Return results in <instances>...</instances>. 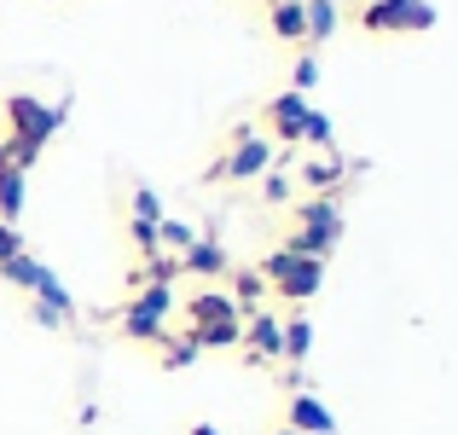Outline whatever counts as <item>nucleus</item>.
Wrapping results in <instances>:
<instances>
[{
	"label": "nucleus",
	"instance_id": "obj_14",
	"mask_svg": "<svg viewBox=\"0 0 458 435\" xmlns=\"http://www.w3.org/2000/svg\"><path fill=\"white\" fill-rule=\"evenodd\" d=\"M191 343L198 348H238L244 343V320H215V325H191Z\"/></svg>",
	"mask_w": 458,
	"mask_h": 435
},
{
	"label": "nucleus",
	"instance_id": "obj_2",
	"mask_svg": "<svg viewBox=\"0 0 458 435\" xmlns=\"http://www.w3.org/2000/svg\"><path fill=\"white\" fill-rule=\"evenodd\" d=\"M360 30L366 35H424V30H436V6L429 0H366L360 6Z\"/></svg>",
	"mask_w": 458,
	"mask_h": 435
},
{
	"label": "nucleus",
	"instance_id": "obj_23",
	"mask_svg": "<svg viewBox=\"0 0 458 435\" xmlns=\"http://www.w3.org/2000/svg\"><path fill=\"white\" fill-rule=\"evenodd\" d=\"M0 279L18 285V290H30V279H35V256H30V250H23V256H12L6 268H0Z\"/></svg>",
	"mask_w": 458,
	"mask_h": 435
},
{
	"label": "nucleus",
	"instance_id": "obj_1",
	"mask_svg": "<svg viewBox=\"0 0 458 435\" xmlns=\"http://www.w3.org/2000/svg\"><path fill=\"white\" fill-rule=\"evenodd\" d=\"M273 140L267 134H256L250 123H238L233 128V151H221L209 168H203V180H261L273 168Z\"/></svg>",
	"mask_w": 458,
	"mask_h": 435
},
{
	"label": "nucleus",
	"instance_id": "obj_26",
	"mask_svg": "<svg viewBox=\"0 0 458 435\" xmlns=\"http://www.w3.org/2000/svg\"><path fill=\"white\" fill-rule=\"evenodd\" d=\"M261 192H267V203H291V180H284L279 168H267V175H261Z\"/></svg>",
	"mask_w": 458,
	"mask_h": 435
},
{
	"label": "nucleus",
	"instance_id": "obj_6",
	"mask_svg": "<svg viewBox=\"0 0 458 435\" xmlns=\"http://www.w3.org/2000/svg\"><path fill=\"white\" fill-rule=\"evenodd\" d=\"M291 430L296 435H343V430H336V418H331V406H325L319 395H308V389L291 395Z\"/></svg>",
	"mask_w": 458,
	"mask_h": 435
},
{
	"label": "nucleus",
	"instance_id": "obj_17",
	"mask_svg": "<svg viewBox=\"0 0 458 435\" xmlns=\"http://www.w3.org/2000/svg\"><path fill=\"white\" fill-rule=\"evenodd\" d=\"M191 244H198V233H191L180 215H163V221H157V250H168V256H186Z\"/></svg>",
	"mask_w": 458,
	"mask_h": 435
},
{
	"label": "nucleus",
	"instance_id": "obj_27",
	"mask_svg": "<svg viewBox=\"0 0 458 435\" xmlns=\"http://www.w3.org/2000/svg\"><path fill=\"white\" fill-rule=\"evenodd\" d=\"M12 256H23V233H18V226H6V221H0V268H6Z\"/></svg>",
	"mask_w": 458,
	"mask_h": 435
},
{
	"label": "nucleus",
	"instance_id": "obj_3",
	"mask_svg": "<svg viewBox=\"0 0 458 435\" xmlns=\"http://www.w3.org/2000/svg\"><path fill=\"white\" fill-rule=\"evenodd\" d=\"M6 123H12L6 140L41 151V145L58 134V123H64V105H41V99H30V93H12V99H6Z\"/></svg>",
	"mask_w": 458,
	"mask_h": 435
},
{
	"label": "nucleus",
	"instance_id": "obj_4",
	"mask_svg": "<svg viewBox=\"0 0 458 435\" xmlns=\"http://www.w3.org/2000/svg\"><path fill=\"white\" fill-rule=\"evenodd\" d=\"M244 348H250V360H284V320H273L267 308H256L244 320Z\"/></svg>",
	"mask_w": 458,
	"mask_h": 435
},
{
	"label": "nucleus",
	"instance_id": "obj_12",
	"mask_svg": "<svg viewBox=\"0 0 458 435\" xmlns=\"http://www.w3.org/2000/svg\"><path fill=\"white\" fill-rule=\"evenodd\" d=\"M116 331L128 337V343H157L163 348L168 343V331H163V320H157V313H146V308H134V302H128L123 313H116Z\"/></svg>",
	"mask_w": 458,
	"mask_h": 435
},
{
	"label": "nucleus",
	"instance_id": "obj_21",
	"mask_svg": "<svg viewBox=\"0 0 458 435\" xmlns=\"http://www.w3.org/2000/svg\"><path fill=\"white\" fill-rule=\"evenodd\" d=\"M191 360H198V343H191V337H168V343H163V366L168 371L191 366Z\"/></svg>",
	"mask_w": 458,
	"mask_h": 435
},
{
	"label": "nucleus",
	"instance_id": "obj_24",
	"mask_svg": "<svg viewBox=\"0 0 458 435\" xmlns=\"http://www.w3.org/2000/svg\"><path fill=\"white\" fill-rule=\"evenodd\" d=\"M134 221H163V198L151 186H134Z\"/></svg>",
	"mask_w": 458,
	"mask_h": 435
},
{
	"label": "nucleus",
	"instance_id": "obj_8",
	"mask_svg": "<svg viewBox=\"0 0 458 435\" xmlns=\"http://www.w3.org/2000/svg\"><path fill=\"white\" fill-rule=\"evenodd\" d=\"M180 273H198V279H226V273H233V261H226V250L215 244V238H198V244L180 256Z\"/></svg>",
	"mask_w": 458,
	"mask_h": 435
},
{
	"label": "nucleus",
	"instance_id": "obj_7",
	"mask_svg": "<svg viewBox=\"0 0 458 435\" xmlns=\"http://www.w3.org/2000/svg\"><path fill=\"white\" fill-rule=\"evenodd\" d=\"M319 285H325V261L296 256V261H291V273H284V279L273 285V290H279L284 302H313V296H319Z\"/></svg>",
	"mask_w": 458,
	"mask_h": 435
},
{
	"label": "nucleus",
	"instance_id": "obj_9",
	"mask_svg": "<svg viewBox=\"0 0 458 435\" xmlns=\"http://www.w3.org/2000/svg\"><path fill=\"white\" fill-rule=\"evenodd\" d=\"M30 296L41 302V308L64 313V320H70V313H76V296H70V290H64V279H58V273L47 268V261H35V279H30Z\"/></svg>",
	"mask_w": 458,
	"mask_h": 435
},
{
	"label": "nucleus",
	"instance_id": "obj_15",
	"mask_svg": "<svg viewBox=\"0 0 458 435\" xmlns=\"http://www.w3.org/2000/svg\"><path fill=\"white\" fill-rule=\"evenodd\" d=\"M336 180H343V157L319 151V157H308V163H302V186L308 192H331Z\"/></svg>",
	"mask_w": 458,
	"mask_h": 435
},
{
	"label": "nucleus",
	"instance_id": "obj_11",
	"mask_svg": "<svg viewBox=\"0 0 458 435\" xmlns=\"http://www.w3.org/2000/svg\"><path fill=\"white\" fill-rule=\"evenodd\" d=\"M267 30L279 35L284 47H302V41H308V23H302V0H267Z\"/></svg>",
	"mask_w": 458,
	"mask_h": 435
},
{
	"label": "nucleus",
	"instance_id": "obj_13",
	"mask_svg": "<svg viewBox=\"0 0 458 435\" xmlns=\"http://www.w3.org/2000/svg\"><path fill=\"white\" fill-rule=\"evenodd\" d=\"M186 313H191V325H215V320H244V313H238V302L226 296V290H203V296H191V302H186Z\"/></svg>",
	"mask_w": 458,
	"mask_h": 435
},
{
	"label": "nucleus",
	"instance_id": "obj_20",
	"mask_svg": "<svg viewBox=\"0 0 458 435\" xmlns=\"http://www.w3.org/2000/svg\"><path fill=\"white\" fill-rule=\"evenodd\" d=\"M308 348H313V325L308 320H291V325H284V360H291V366H302Z\"/></svg>",
	"mask_w": 458,
	"mask_h": 435
},
{
	"label": "nucleus",
	"instance_id": "obj_10",
	"mask_svg": "<svg viewBox=\"0 0 458 435\" xmlns=\"http://www.w3.org/2000/svg\"><path fill=\"white\" fill-rule=\"evenodd\" d=\"M23 198H30V175H23L18 163H6V157H0V221H6V226H18Z\"/></svg>",
	"mask_w": 458,
	"mask_h": 435
},
{
	"label": "nucleus",
	"instance_id": "obj_25",
	"mask_svg": "<svg viewBox=\"0 0 458 435\" xmlns=\"http://www.w3.org/2000/svg\"><path fill=\"white\" fill-rule=\"evenodd\" d=\"M128 238L140 244V256H157V221H128Z\"/></svg>",
	"mask_w": 458,
	"mask_h": 435
},
{
	"label": "nucleus",
	"instance_id": "obj_29",
	"mask_svg": "<svg viewBox=\"0 0 458 435\" xmlns=\"http://www.w3.org/2000/svg\"><path fill=\"white\" fill-rule=\"evenodd\" d=\"M279 435H296V430H291V424H284V430H279Z\"/></svg>",
	"mask_w": 458,
	"mask_h": 435
},
{
	"label": "nucleus",
	"instance_id": "obj_19",
	"mask_svg": "<svg viewBox=\"0 0 458 435\" xmlns=\"http://www.w3.org/2000/svg\"><path fill=\"white\" fill-rule=\"evenodd\" d=\"M302 145H313V151H331L336 134H331V116L325 111H313L308 105V116H302Z\"/></svg>",
	"mask_w": 458,
	"mask_h": 435
},
{
	"label": "nucleus",
	"instance_id": "obj_5",
	"mask_svg": "<svg viewBox=\"0 0 458 435\" xmlns=\"http://www.w3.org/2000/svg\"><path fill=\"white\" fill-rule=\"evenodd\" d=\"M302 116H308V99L302 93H273L267 99V128H273V140H284V145H296L302 140Z\"/></svg>",
	"mask_w": 458,
	"mask_h": 435
},
{
	"label": "nucleus",
	"instance_id": "obj_16",
	"mask_svg": "<svg viewBox=\"0 0 458 435\" xmlns=\"http://www.w3.org/2000/svg\"><path fill=\"white\" fill-rule=\"evenodd\" d=\"M302 23H308V41H331L336 35V0H302Z\"/></svg>",
	"mask_w": 458,
	"mask_h": 435
},
{
	"label": "nucleus",
	"instance_id": "obj_28",
	"mask_svg": "<svg viewBox=\"0 0 458 435\" xmlns=\"http://www.w3.org/2000/svg\"><path fill=\"white\" fill-rule=\"evenodd\" d=\"M191 435H221V430H215V424H191Z\"/></svg>",
	"mask_w": 458,
	"mask_h": 435
},
{
	"label": "nucleus",
	"instance_id": "obj_22",
	"mask_svg": "<svg viewBox=\"0 0 458 435\" xmlns=\"http://www.w3.org/2000/svg\"><path fill=\"white\" fill-rule=\"evenodd\" d=\"M313 88H319V58H296V70H291V93H302V99H308V93Z\"/></svg>",
	"mask_w": 458,
	"mask_h": 435
},
{
	"label": "nucleus",
	"instance_id": "obj_18",
	"mask_svg": "<svg viewBox=\"0 0 458 435\" xmlns=\"http://www.w3.org/2000/svg\"><path fill=\"white\" fill-rule=\"evenodd\" d=\"M128 302L157 313V320H168V313H174V285H140V296H128Z\"/></svg>",
	"mask_w": 458,
	"mask_h": 435
}]
</instances>
